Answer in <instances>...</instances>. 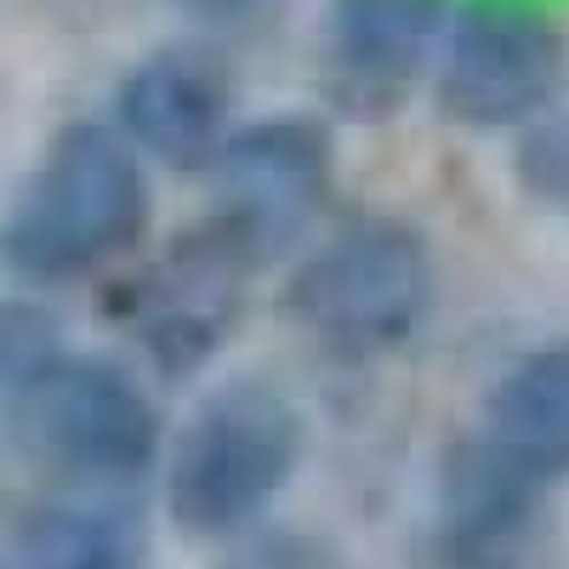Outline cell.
Listing matches in <instances>:
<instances>
[{"instance_id":"6da1fadb","label":"cell","mask_w":569,"mask_h":569,"mask_svg":"<svg viewBox=\"0 0 569 569\" xmlns=\"http://www.w3.org/2000/svg\"><path fill=\"white\" fill-rule=\"evenodd\" d=\"M149 217V160L114 131V120H69L40 149L0 222V257L34 284H69L131 257Z\"/></svg>"},{"instance_id":"7a4b0ae2","label":"cell","mask_w":569,"mask_h":569,"mask_svg":"<svg viewBox=\"0 0 569 569\" xmlns=\"http://www.w3.org/2000/svg\"><path fill=\"white\" fill-rule=\"evenodd\" d=\"M439 297L433 246L399 211L337 217L284 268L279 313L325 359L370 365L410 348Z\"/></svg>"},{"instance_id":"3957f363","label":"cell","mask_w":569,"mask_h":569,"mask_svg":"<svg viewBox=\"0 0 569 569\" xmlns=\"http://www.w3.org/2000/svg\"><path fill=\"white\" fill-rule=\"evenodd\" d=\"M308 461V416L268 376H233L166 445V512L194 541H240Z\"/></svg>"},{"instance_id":"277c9868","label":"cell","mask_w":569,"mask_h":569,"mask_svg":"<svg viewBox=\"0 0 569 569\" xmlns=\"http://www.w3.org/2000/svg\"><path fill=\"white\" fill-rule=\"evenodd\" d=\"M211 222L251 257V268H273L302 257L337 222L342 142L330 114L273 109L240 120L211 160Z\"/></svg>"},{"instance_id":"5b68a950","label":"cell","mask_w":569,"mask_h":569,"mask_svg":"<svg viewBox=\"0 0 569 569\" xmlns=\"http://www.w3.org/2000/svg\"><path fill=\"white\" fill-rule=\"evenodd\" d=\"M569 86V18L558 0H456L427 98L467 137H525Z\"/></svg>"},{"instance_id":"8992f818","label":"cell","mask_w":569,"mask_h":569,"mask_svg":"<svg viewBox=\"0 0 569 569\" xmlns=\"http://www.w3.org/2000/svg\"><path fill=\"white\" fill-rule=\"evenodd\" d=\"M12 427L34 467L98 496L137 490L166 456L160 405L114 359L58 353L12 399Z\"/></svg>"},{"instance_id":"52a82bcc","label":"cell","mask_w":569,"mask_h":569,"mask_svg":"<svg viewBox=\"0 0 569 569\" xmlns=\"http://www.w3.org/2000/svg\"><path fill=\"white\" fill-rule=\"evenodd\" d=\"M257 279L251 257L228 233L200 217L131 279L126 291V330L137 337L142 359L171 382L200 376L246 319V284Z\"/></svg>"},{"instance_id":"ba28073f","label":"cell","mask_w":569,"mask_h":569,"mask_svg":"<svg viewBox=\"0 0 569 569\" xmlns=\"http://www.w3.org/2000/svg\"><path fill=\"white\" fill-rule=\"evenodd\" d=\"M552 479L507 456L490 433H461L433 467L421 569H536Z\"/></svg>"},{"instance_id":"9c48e42d","label":"cell","mask_w":569,"mask_h":569,"mask_svg":"<svg viewBox=\"0 0 569 569\" xmlns=\"http://www.w3.org/2000/svg\"><path fill=\"white\" fill-rule=\"evenodd\" d=\"M456 0H325L319 98L353 126L399 120L433 80Z\"/></svg>"},{"instance_id":"30bf717a","label":"cell","mask_w":569,"mask_h":569,"mask_svg":"<svg viewBox=\"0 0 569 569\" xmlns=\"http://www.w3.org/2000/svg\"><path fill=\"white\" fill-rule=\"evenodd\" d=\"M114 131L166 171H211L222 142L240 131V74L211 34L166 40L142 52L114 86Z\"/></svg>"},{"instance_id":"8fae6325","label":"cell","mask_w":569,"mask_h":569,"mask_svg":"<svg viewBox=\"0 0 569 569\" xmlns=\"http://www.w3.org/2000/svg\"><path fill=\"white\" fill-rule=\"evenodd\" d=\"M479 433L541 479H569V337H547L496 370Z\"/></svg>"},{"instance_id":"7c38bea8","label":"cell","mask_w":569,"mask_h":569,"mask_svg":"<svg viewBox=\"0 0 569 569\" xmlns=\"http://www.w3.org/2000/svg\"><path fill=\"white\" fill-rule=\"evenodd\" d=\"M12 569H137V536L109 507L52 501L18 525Z\"/></svg>"},{"instance_id":"4fadbf2b","label":"cell","mask_w":569,"mask_h":569,"mask_svg":"<svg viewBox=\"0 0 569 569\" xmlns=\"http://www.w3.org/2000/svg\"><path fill=\"white\" fill-rule=\"evenodd\" d=\"M512 177L530 200H541L547 211H558L569 222V114H547L541 126H530L512 149Z\"/></svg>"},{"instance_id":"5bb4252c","label":"cell","mask_w":569,"mask_h":569,"mask_svg":"<svg viewBox=\"0 0 569 569\" xmlns=\"http://www.w3.org/2000/svg\"><path fill=\"white\" fill-rule=\"evenodd\" d=\"M228 569H348L342 547L337 541H325L313 530H251L240 536V552H233Z\"/></svg>"},{"instance_id":"9a60e30c","label":"cell","mask_w":569,"mask_h":569,"mask_svg":"<svg viewBox=\"0 0 569 569\" xmlns=\"http://www.w3.org/2000/svg\"><path fill=\"white\" fill-rule=\"evenodd\" d=\"M284 0H182V12L194 18L211 40L217 34H257L262 23H273V12Z\"/></svg>"}]
</instances>
